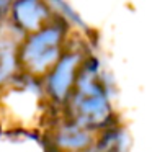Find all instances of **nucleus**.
<instances>
[{"label": "nucleus", "mask_w": 152, "mask_h": 152, "mask_svg": "<svg viewBox=\"0 0 152 152\" xmlns=\"http://www.w3.org/2000/svg\"><path fill=\"white\" fill-rule=\"evenodd\" d=\"M61 113L95 132L118 123L113 105V82L92 49L83 57L74 88Z\"/></svg>", "instance_id": "f257e3e1"}, {"label": "nucleus", "mask_w": 152, "mask_h": 152, "mask_svg": "<svg viewBox=\"0 0 152 152\" xmlns=\"http://www.w3.org/2000/svg\"><path fill=\"white\" fill-rule=\"evenodd\" d=\"M56 113L44 93L41 79L20 72L0 87V128L44 132Z\"/></svg>", "instance_id": "f03ea898"}, {"label": "nucleus", "mask_w": 152, "mask_h": 152, "mask_svg": "<svg viewBox=\"0 0 152 152\" xmlns=\"http://www.w3.org/2000/svg\"><path fill=\"white\" fill-rule=\"evenodd\" d=\"M74 33L77 31L54 18L39 30L23 34L18 46L20 72L43 79L62 56Z\"/></svg>", "instance_id": "7ed1b4c3"}, {"label": "nucleus", "mask_w": 152, "mask_h": 152, "mask_svg": "<svg viewBox=\"0 0 152 152\" xmlns=\"http://www.w3.org/2000/svg\"><path fill=\"white\" fill-rule=\"evenodd\" d=\"M87 38H88V34L74 33L69 46L66 48L59 61L41 79L44 93H46L48 100L56 111L62 110L67 96L70 95L74 88V83H75L80 67H82L83 57L90 51Z\"/></svg>", "instance_id": "20e7f679"}, {"label": "nucleus", "mask_w": 152, "mask_h": 152, "mask_svg": "<svg viewBox=\"0 0 152 152\" xmlns=\"http://www.w3.org/2000/svg\"><path fill=\"white\" fill-rule=\"evenodd\" d=\"M43 134L53 152H88L96 132L57 111Z\"/></svg>", "instance_id": "39448f33"}, {"label": "nucleus", "mask_w": 152, "mask_h": 152, "mask_svg": "<svg viewBox=\"0 0 152 152\" xmlns=\"http://www.w3.org/2000/svg\"><path fill=\"white\" fill-rule=\"evenodd\" d=\"M53 20L46 0H13L7 17V21L21 34L39 30Z\"/></svg>", "instance_id": "423d86ee"}, {"label": "nucleus", "mask_w": 152, "mask_h": 152, "mask_svg": "<svg viewBox=\"0 0 152 152\" xmlns=\"http://www.w3.org/2000/svg\"><path fill=\"white\" fill-rule=\"evenodd\" d=\"M0 152H49L41 131L0 128Z\"/></svg>", "instance_id": "0eeeda50"}, {"label": "nucleus", "mask_w": 152, "mask_h": 152, "mask_svg": "<svg viewBox=\"0 0 152 152\" xmlns=\"http://www.w3.org/2000/svg\"><path fill=\"white\" fill-rule=\"evenodd\" d=\"M131 137L121 123L100 129L88 152H129Z\"/></svg>", "instance_id": "6e6552de"}, {"label": "nucleus", "mask_w": 152, "mask_h": 152, "mask_svg": "<svg viewBox=\"0 0 152 152\" xmlns=\"http://www.w3.org/2000/svg\"><path fill=\"white\" fill-rule=\"evenodd\" d=\"M46 4L49 5L51 12H53V17L56 20H59L64 25H67L72 31L88 34V31H90L88 25L85 23V20L77 13L75 8L67 0H46Z\"/></svg>", "instance_id": "1a4fd4ad"}, {"label": "nucleus", "mask_w": 152, "mask_h": 152, "mask_svg": "<svg viewBox=\"0 0 152 152\" xmlns=\"http://www.w3.org/2000/svg\"><path fill=\"white\" fill-rule=\"evenodd\" d=\"M49 152H53V151H49Z\"/></svg>", "instance_id": "9d476101"}]
</instances>
